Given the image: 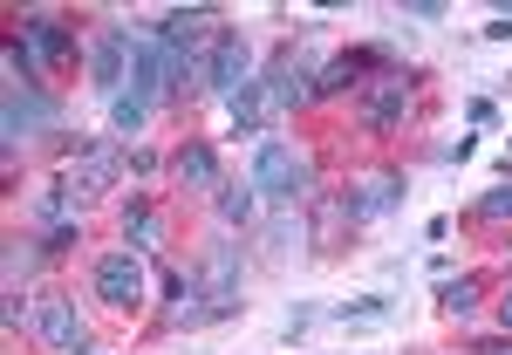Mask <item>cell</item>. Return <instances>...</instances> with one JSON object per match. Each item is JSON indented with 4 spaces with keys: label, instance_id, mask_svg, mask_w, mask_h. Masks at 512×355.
<instances>
[{
    "label": "cell",
    "instance_id": "cell-15",
    "mask_svg": "<svg viewBox=\"0 0 512 355\" xmlns=\"http://www.w3.org/2000/svg\"><path fill=\"white\" fill-rule=\"evenodd\" d=\"M117 171H123V151L117 144H89V151H76V164H69V185L82 192H110L117 185Z\"/></svg>",
    "mask_w": 512,
    "mask_h": 355
},
{
    "label": "cell",
    "instance_id": "cell-17",
    "mask_svg": "<svg viewBox=\"0 0 512 355\" xmlns=\"http://www.w3.org/2000/svg\"><path fill=\"white\" fill-rule=\"evenodd\" d=\"M226 110H233V123L246 130V137H260V130H267V117H274V103H267V89H260V82L233 89V96H226Z\"/></svg>",
    "mask_w": 512,
    "mask_h": 355
},
{
    "label": "cell",
    "instance_id": "cell-23",
    "mask_svg": "<svg viewBox=\"0 0 512 355\" xmlns=\"http://www.w3.org/2000/svg\"><path fill=\"white\" fill-rule=\"evenodd\" d=\"M110 123H117L123 137H137V130L151 123V103H137V96H117V103H110Z\"/></svg>",
    "mask_w": 512,
    "mask_h": 355
},
{
    "label": "cell",
    "instance_id": "cell-14",
    "mask_svg": "<svg viewBox=\"0 0 512 355\" xmlns=\"http://www.w3.org/2000/svg\"><path fill=\"white\" fill-rule=\"evenodd\" d=\"M21 35H28V55H35L41 69H62V62L76 55V35H69L55 14H28V21H21Z\"/></svg>",
    "mask_w": 512,
    "mask_h": 355
},
{
    "label": "cell",
    "instance_id": "cell-2",
    "mask_svg": "<svg viewBox=\"0 0 512 355\" xmlns=\"http://www.w3.org/2000/svg\"><path fill=\"white\" fill-rule=\"evenodd\" d=\"M246 69H253V48H246L239 28H219V35L198 48V82H205V89H219V96L246 89V82H253Z\"/></svg>",
    "mask_w": 512,
    "mask_h": 355
},
{
    "label": "cell",
    "instance_id": "cell-4",
    "mask_svg": "<svg viewBox=\"0 0 512 355\" xmlns=\"http://www.w3.org/2000/svg\"><path fill=\"white\" fill-rule=\"evenodd\" d=\"M410 103H417V89H410V76L403 69H383V76H369V89H362V130H396V123L410 117Z\"/></svg>",
    "mask_w": 512,
    "mask_h": 355
},
{
    "label": "cell",
    "instance_id": "cell-9",
    "mask_svg": "<svg viewBox=\"0 0 512 355\" xmlns=\"http://www.w3.org/2000/svg\"><path fill=\"white\" fill-rule=\"evenodd\" d=\"M130 96H137V103H164V96H171V48H164L158 35L130 41Z\"/></svg>",
    "mask_w": 512,
    "mask_h": 355
},
{
    "label": "cell",
    "instance_id": "cell-20",
    "mask_svg": "<svg viewBox=\"0 0 512 355\" xmlns=\"http://www.w3.org/2000/svg\"><path fill=\"white\" fill-rule=\"evenodd\" d=\"M35 260H41V246H35V239H21V233L7 239V294H21V280L35 274Z\"/></svg>",
    "mask_w": 512,
    "mask_h": 355
},
{
    "label": "cell",
    "instance_id": "cell-21",
    "mask_svg": "<svg viewBox=\"0 0 512 355\" xmlns=\"http://www.w3.org/2000/svg\"><path fill=\"white\" fill-rule=\"evenodd\" d=\"M69 192H76L69 178H48V185L35 192V219H41V226H62V212H69Z\"/></svg>",
    "mask_w": 512,
    "mask_h": 355
},
{
    "label": "cell",
    "instance_id": "cell-8",
    "mask_svg": "<svg viewBox=\"0 0 512 355\" xmlns=\"http://www.w3.org/2000/svg\"><path fill=\"white\" fill-rule=\"evenodd\" d=\"M48 123H55V103H48L41 89H7V110H0V137H7V151L35 144Z\"/></svg>",
    "mask_w": 512,
    "mask_h": 355
},
{
    "label": "cell",
    "instance_id": "cell-22",
    "mask_svg": "<svg viewBox=\"0 0 512 355\" xmlns=\"http://www.w3.org/2000/svg\"><path fill=\"white\" fill-rule=\"evenodd\" d=\"M335 321H355V328H376V321H390V301L383 294H362V301H342Z\"/></svg>",
    "mask_w": 512,
    "mask_h": 355
},
{
    "label": "cell",
    "instance_id": "cell-16",
    "mask_svg": "<svg viewBox=\"0 0 512 355\" xmlns=\"http://www.w3.org/2000/svg\"><path fill=\"white\" fill-rule=\"evenodd\" d=\"M123 239H130V253H158L164 246V212L151 198H130L123 205Z\"/></svg>",
    "mask_w": 512,
    "mask_h": 355
},
{
    "label": "cell",
    "instance_id": "cell-1",
    "mask_svg": "<svg viewBox=\"0 0 512 355\" xmlns=\"http://www.w3.org/2000/svg\"><path fill=\"white\" fill-rule=\"evenodd\" d=\"M246 185H253L260 198L301 205V198H315V158H308V151H294V144H280V137H260Z\"/></svg>",
    "mask_w": 512,
    "mask_h": 355
},
{
    "label": "cell",
    "instance_id": "cell-3",
    "mask_svg": "<svg viewBox=\"0 0 512 355\" xmlns=\"http://www.w3.org/2000/svg\"><path fill=\"white\" fill-rule=\"evenodd\" d=\"M96 301L117 308V315L144 308V253H130V246L103 253V260H96Z\"/></svg>",
    "mask_w": 512,
    "mask_h": 355
},
{
    "label": "cell",
    "instance_id": "cell-6",
    "mask_svg": "<svg viewBox=\"0 0 512 355\" xmlns=\"http://www.w3.org/2000/svg\"><path fill=\"white\" fill-rule=\"evenodd\" d=\"M260 89H267L274 110H308V103H315V69H308L294 48H280L274 62H267V76H260Z\"/></svg>",
    "mask_w": 512,
    "mask_h": 355
},
{
    "label": "cell",
    "instance_id": "cell-7",
    "mask_svg": "<svg viewBox=\"0 0 512 355\" xmlns=\"http://www.w3.org/2000/svg\"><path fill=\"white\" fill-rule=\"evenodd\" d=\"M123 82H130V35L123 28H103V35L89 41V89L117 103Z\"/></svg>",
    "mask_w": 512,
    "mask_h": 355
},
{
    "label": "cell",
    "instance_id": "cell-26",
    "mask_svg": "<svg viewBox=\"0 0 512 355\" xmlns=\"http://www.w3.org/2000/svg\"><path fill=\"white\" fill-rule=\"evenodd\" d=\"M0 321H7V328H21V321H35V308H21V294H7V308H0Z\"/></svg>",
    "mask_w": 512,
    "mask_h": 355
},
{
    "label": "cell",
    "instance_id": "cell-27",
    "mask_svg": "<svg viewBox=\"0 0 512 355\" xmlns=\"http://www.w3.org/2000/svg\"><path fill=\"white\" fill-rule=\"evenodd\" d=\"M485 35H492V41H512V14H499V21H485Z\"/></svg>",
    "mask_w": 512,
    "mask_h": 355
},
{
    "label": "cell",
    "instance_id": "cell-10",
    "mask_svg": "<svg viewBox=\"0 0 512 355\" xmlns=\"http://www.w3.org/2000/svg\"><path fill=\"white\" fill-rule=\"evenodd\" d=\"M376 62H383V48H349V55L321 62V69H315V103L349 96V89H369V69H376Z\"/></svg>",
    "mask_w": 512,
    "mask_h": 355
},
{
    "label": "cell",
    "instance_id": "cell-25",
    "mask_svg": "<svg viewBox=\"0 0 512 355\" xmlns=\"http://www.w3.org/2000/svg\"><path fill=\"white\" fill-rule=\"evenodd\" d=\"M76 226H69V219H62V226H48V233H41V253H69V246H76Z\"/></svg>",
    "mask_w": 512,
    "mask_h": 355
},
{
    "label": "cell",
    "instance_id": "cell-19",
    "mask_svg": "<svg viewBox=\"0 0 512 355\" xmlns=\"http://www.w3.org/2000/svg\"><path fill=\"white\" fill-rule=\"evenodd\" d=\"M212 205H219V219H226V226H246V219H253V205H260V192H253V185H219Z\"/></svg>",
    "mask_w": 512,
    "mask_h": 355
},
{
    "label": "cell",
    "instance_id": "cell-5",
    "mask_svg": "<svg viewBox=\"0 0 512 355\" xmlns=\"http://www.w3.org/2000/svg\"><path fill=\"white\" fill-rule=\"evenodd\" d=\"M35 335L55 355H82V349H89V328H82V315H76L69 294H41V301H35Z\"/></svg>",
    "mask_w": 512,
    "mask_h": 355
},
{
    "label": "cell",
    "instance_id": "cell-13",
    "mask_svg": "<svg viewBox=\"0 0 512 355\" xmlns=\"http://www.w3.org/2000/svg\"><path fill=\"white\" fill-rule=\"evenodd\" d=\"M212 35H219V14H212V7H171L158 21V41L164 48H185V55H198Z\"/></svg>",
    "mask_w": 512,
    "mask_h": 355
},
{
    "label": "cell",
    "instance_id": "cell-18",
    "mask_svg": "<svg viewBox=\"0 0 512 355\" xmlns=\"http://www.w3.org/2000/svg\"><path fill=\"white\" fill-rule=\"evenodd\" d=\"M478 301H485V280H478V274H458V280H444V287H437V308H444L451 321H465Z\"/></svg>",
    "mask_w": 512,
    "mask_h": 355
},
{
    "label": "cell",
    "instance_id": "cell-12",
    "mask_svg": "<svg viewBox=\"0 0 512 355\" xmlns=\"http://www.w3.org/2000/svg\"><path fill=\"white\" fill-rule=\"evenodd\" d=\"M171 185H178V192H219V185H226V178H219V151H212L205 137L178 144V158H171Z\"/></svg>",
    "mask_w": 512,
    "mask_h": 355
},
{
    "label": "cell",
    "instance_id": "cell-28",
    "mask_svg": "<svg viewBox=\"0 0 512 355\" xmlns=\"http://www.w3.org/2000/svg\"><path fill=\"white\" fill-rule=\"evenodd\" d=\"M499 321H506V328H512V287H506V301H499Z\"/></svg>",
    "mask_w": 512,
    "mask_h": 355
},
{
    "label": "cell",
    "instance_id": "cell-11",
    "mask_svg": "<svg viewBox=\"0 0 512 355\" xmlns=\"http://www.w3.org/2000/svg\"><path fill=\"white\" fill-rule=\"evenodd\" d=\"M403 205V171H376V178H362L349 192V226H369V219H383V212H396Z\"/></svg>",
    "mask_w": 512,
    "mask_h": 355
},
{
    "label": "cell",
    "instance_id": "cell-24",
    "mask_svg": "<svg viewBox=\"0 0 512 355\" xmlns=\"http://www.w3.org/2000/svg\"><path fill=\"white\" fill-rule=\"evenodd\" d=\"M478 219H499V226H506L512 219V185H492V192L478 198Z\"/></svg>",
    "mask_w": 512,
    "mask_h": 355
}]
</instances>
